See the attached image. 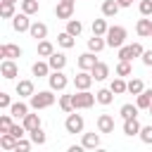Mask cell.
<instances>
[{"instance_id":"cell-47","label":"cell","mask_w":152,"mask_h":152,"mask_svg":"<svg viewBox=\"0 0 152 152\" xmlns=\"http://www.w3.org/2000/svg\"><path fill=\"white\" fill-rule=\"evenodd\" d=\"M140 59H142V64H145V66H152V50H145Z\"/></svg>"},{"instance_id":"cell-40","label":"cell","mask_w":152,"mask_h":152,"mask_svg":"<svg viewBox=\"0 0 152 152\" xmlns=\"http://www.w3.org/2000/svg\"><path fill=\"white\" fill-rule=\"evenodd\" d=\"M59 109L62 112H74V102H71V95H59Z\"/></svg>"},{"instance_id":"cell-38","label":"cell","mask_w":152,"mask_h":152,"mask_svg":"<svg viewBox=\"0 0 152 152\" xmlns=\"http://www.w3.org/2000/svg\"><path fill=\"white\" fill-rule=\"evenodd\" d=\"M142 90H145V83H142L140 78H131V81H128V93H131V95H140Z\"/></svg>"},{"instance_id":"cell-13","label":"cell","mask_w":152,"mask_h":152,"mask_svg":"<svg viewBox=\"0 0 152 152\" xmlns=\"http://www.w3.org/2000/svg\"><path fill=\"white\" fill-rule=\"evenodd\" d=\"M55 17H57V19H64V21H66V19H71V17H74V5H69V2H62V0H59V2H57V7H55Z\"/></svg>"},{"instance_id":"cell-15","label":"cell","mask_w":152,"mask_h":152,"mask_svg":"<svg viewBox=\"0 0 152 152\" xmlns=\"http://www.w3.org/2000/svg\"><path fill=\"white\" fill-rule=\"evenodd\" d=\"M135 33H138L140 38H150V33H152V19H150V17L138 19V24H135Z\"/></svg>"},{"instance_id":"cell-23","label":"cell","mask_w":152,"mask_h":152,"mask_svg":"<svg viewBox=\"0 0 152 152\" xmlns=\"http://www.w3.org/2000/svg\"><path fill=\"white\" fill-rule=\"evenodd\" d=\"M100 10H102V17H116V12L121 10V5L116 0H104Z\"/></svg>"},{"instance_id":"cell-37","label":"cell","mask_w":152,"mask_h":152,"mask_svg":"<svg viewBox=\"0 0 152 152\" xmlns=\"http://www.w3.org/2000/svg\"><path fill=\"white\" fill-rule=\"evenodd\" d=\"M133 74V66H131V62H126V59H119V64H116V76H131Z\"/></svg>"},{"instance_id":"cell-2","label":"cell","mask_w":152,"mask_h":152,"mask_svg":"<svg viewBox=\"0 0 152 152\" xmlns=\"http://www.w3.org/2000/svg\"><path fill=\"white\" fill-rule=\"evenodd\" d=\"M71 102H74V112L76 109H90L97 102V95H93L90 90H76L71 95Z\"/></svg>"},{"instance_id":"cell-1","label":"cell","mask_w":152,"mask_h":152,"mask_svg":"<svg viewBox=\"0 0 152 152\" xmlns=\"http://www.w3.org/2000/svg\"><path fill=\"white\" fill-rule=\"evenodd\" d=\"M28 100H31V109L38 112V109H48V107H52L57 97H55V90L50 88V90H38V93H33Z\"/></svg>"},{"instance_id":"cell-45","label":"cell","mask_w":152,"mask_h":152,"mask_svg":"<svg viewBox=\"0 0 152 152\" xmlns=\"http://www.w3.org/2000/svg\"><path fill=\"white\" fill-rule=\"evenodd\" d=\"M31 145H33V142H28V140L19 138V140H17V147H14V152H28V150H31Z\"/></svg>"},{"instance_id":"cell-3","label":"cell","mask_w":152,"mask_h":152,"mask_svg":"<svg viewBox=\"0 0 152 152\" xmlns=\"http://www.w3.org/2000/svg\"><path fill=\"white\" fill-rule=\"evenodd\" d=\"M107 48H121L124 43H126V28L124 26H109L107 28Z\"/></svg>"},{"instance_id":"cell-21","label":"cell","mask_w":152,"mask_h":152,"mask_svg":"<svg viewBox=\"0 0 152 152\" xmlns=\"http://www.w3.org/2000/svg\"><path fill=\"white\" fill-rule=\"evenodd\" d=\"M28 107H31V104H26V102H21V100H19V102H12L10 114H12L14 119H24V116L28 114Z\"/></svg>"},{"instance_id":"cell-26","label":"cell","mask_w":152,"mask_h":152,"mask_svg":"<svg viewBox=\"0 0 152 152\" xmlns=\"http://www.w3.org/2000/svg\"><path fill=\"white\" fill-rule=\"evenodd\" d=\"M109 88H112L114 95H124V93H128V83L124 81V76H116V78L109 83Z\"/></svg>"},{"instance_id":"cell-52","label":"cell","mask_w":152,"mask_h":152,"mask_svg":"<svg viewBox=\"0 0 152 152\" xmlns=\"http://www.w3.org/2000/svg\"><path fill=\"white\" fill-rule=\"evenodd\" d=\"M150 38H152V33H150Z\"/></svg>"},{"instance_id":"cell-43","label":"cell","mask_w":152,"mask_h":152,"mask_svg":"<svg viewBox=\"0 0 152 152\" xmlns=\"http://www.w3.org/2000/svg\"><path fill=\"white\" fill-rule=\"evenodd\" d=\"M10 133L14 135V138H24L28 131H26V126L24 124H12V128H10Z\"/></svg>"},{"instance_id":"cell-50","label":"cell","mask_w":152,"mask_h":152,"mask_svg":"<svg viewBox=\"0 0 152 152\" xmlns=\"http://www.w3.org/2000/svg\"><path fill=\"white\" fill-rule=\"evenodd\" d=\"M2 2H12V5H14V2H17V0H2Z\"/></svg>"},{"instance_id":"cell-8","label":"cell","mask_w":152,"mask_h":152,"mask_svg":"<svg viewBox=\"0 0 152 152\" xmlns=\"http://www.w3.org/2000/svg\"><path fill=\"white\" fill-rule=\"evenodd\" d=\"M93 74L90 71H86V69H81L76 76H74V86H76V90H88L90 86H93Z\"/></svg>"},{"instance_id":"cell-35","label":"cell","mask_w":152,"mask_h":152,"mask_svg":"<svg viewBox=\"0 0 152 152\" xmlns=\"http://www.w3.org/2000/svg\"><path fill=\"white\" fill-rule=\"evenodd\" d=\"M66 31H69L71 36H81V31H83V24H81L78 19H66Z\"/></svg>"},{"instance_id":"cell-9","label":"cell","mask_w":152,"mask_h":152,"mask_svg":"<svg viewBox=\"0 0 152 152\" xmlns=\"http://www.w3.org/2000/svg\"><path fill=\"white\" fill-rule=\"evenodd\" d=\"M17 74H19L17 62H14V59H2V64H0V76H2V78H7V81H12Z\"/></svg>"},{"instance_id":"cell-36","label":"cell","mask_w":152,"mask_h":152,"mask_svg":"<svg viewBox=\"0 0 152 152\" xmlns=\"http://www.w3.org/2000/svg\"><path fill=\"white\" fill-rule=\"evenodd\" d=\"M107 21L104 19H93V33L95 36H107Z\"/></svg>"},{"instance_id":"cell-33","label":"cell","mask_w":152,"mask_h":152,"mask_svg":"<svg viewBox=\"0 0 152 152\" xmlns=\"http://www.w3.org/2000/svg\"><path fill=\"white\" fill-rule=\"evenodd\" d=\"M38 7H40V0H21V12H26L28 17L36 14Z\"/></svg>"},{"instance_id":"cell-44","label":"cell","mask_w":152,"mask_h":152,"mask_svg":"<svg viewBox=\"0 0 152 152\" xmlns=\"http://www.w3.org/2000/svg\"><path fill=\"white\" fill-rule=\"evenodd\" d=\"M140 140L145 145H152V126H142L140 128Z\"/></svg>"},{"instance_id":"cell-32","label":"cell","mask_w":152,"mask_h":152,"mask_svg":"<svg viewBox=\"0 0 152 152\" xmlns=\"http://www.w3.org/2000/svg\"><path fill=\"white\" fill-rule=\"evenodd\" d=\"M17 140H19V138H14L12 133H2V135H0V147H2V150H14V147H17Z\"/></svg>"},{"instance_id":"cell-22","label":"cell","mask_w":152,"mask_h":152,"mask_svg":"<svg viewBox=\"0 0 152 152\" xmlns=\"http://www.w3.org/2000/svg\"><path fill=\"white\" fill-rule=\"evenodd\" d=\"M81 145H83L86 150H97V147H100V133H83Z\"/></svg>"},{"instance_id":"cell-28","label":"cell","mask_w":152,"mask_h":152,"mask_svg":"<svg viewBox=\"0 0 152 152\" xmlns=\"http://www.w3.org/2000/svg\"><path fill=\"white\" fill-rule=\"evenodd\" d=\"M21 124L26 126V131H36V128H40V116H38V114H31V112H28V114H26V116L21 119Z\"/></svg>"},{"instance_id":"cell-51","label":"cell","mask_w":152,"mask_h":152,"mask_svg":"<svg viewBox=\"0 0 152 152\" xmlns=\"http://www.w3.org/2000/svg\"><path fill=\"white\" fill-rule=\"evenodd\" d=\"M150 114H152V104H150Z\"/></svg>"},{"instance_id":"cell-7","label":"cell","mask_w":152,"mask_h":152,"mask_svg":"<svg viewBox=\"0 0 152 152\" xmlns=\"http://www.w3.org/2000/svg\"><path fill=\"white\" fill-rule=\"evenodd\" d=\"M12 28H14L17 33L28 31V28H31V19H28V14H26V12H17V14L12 17Z\"/></svg>"},{"instance_id":"cell-31","label":"cell","mask_w":152,"mask_h":152,"mask_svg":"<svg viewBox=\"0 0 152 152\" xmlns=\"http://www.w3.org/2000/svg\"><path fill=\"white\" fill-rule=\"evenodd\" d=\"M52 52H55V45L50 40H45V38L38 40V57H50Z\"/></svg>"},{"instance_id":"cell-42","label":"cell","mask_w":152,"mask_h":152,"mask_svg":"<svg viewBox=\"0 0 152 152\" xmlns=\"http://www.w3.org/2000/svg\"><path fill=\"white\" fill-rule=\"evenodd\" d=\"M138 10L142 17H152V0H140L138 2Z\"/></svg>"},{"instance_id":"cell-20","label":"cell","mask_w":152,"mask_h":152,"mask_svg":"<svg viewBox=\"0 0 152 152\" xmlns=\"http://www.w3.org/2000/svg\"><path fill=\"white\" fill-rule=\"evenodd\" d=\"M33 93H36V90H33V81L24 78V81L17 83V95H19V97H31Z\"/></svg>"},{"instance_id":"cell-11","label":"cell","mask_w":152,"mask_h":152,"mask_svg":"<svg viewBox=\"0 0 152 152\" xmlns=\"http://www.w3.org/2000/svg\"><path fill=\"white\" fill-rule=\"evenodd\" d=\"M48 64H50L52 71H62V69L66 66V55H64V52H52V55L48 57Z\"/></svg>"},{"instance_id":"cell-48","label":"cell","mask_w":152,"mask_h":152,"mask_svg":"<svg viewBox=\"0 0 152 152\" xmlns=\"http://www.w3.org/2000/svg\"><path fill=\"white\" fill-rule=\"evenodd\" d=\"M116 2H119V5H121V7H131V5H133V2H135V0H116Z\"/></svg>"},{"instance_id":"cell-6","label":"cell","mask_w":152,"mask_h":152,"mask_svg":"<svg viewBox=\"0 0 152 152\" xmlns=\"http://www.w3.org/2000/svg\"><path fill=\"white\" fill-rule=\"evenodd\" d=\"M48 83H50V88H52L55 93H62V90L69 86V78H66L62 71H50V76H48Z\"/></svg>"},{"instance_id":"cell-17","label":"cell","mask_w":152,"mask_h":152,"mask_svg":"<svg viewBox=\"0 0 152 152\" xmlns=\"http://www.w3.org/2000/svg\"><path fill=\"white\" fill-rule=\"evenodd\" d=\"M28 36H31V38H36V40H43V38L48 36V26H45L43 21H33V24H31V28H28Z\"/></svg>"},{"instance_id":"cell-41","label":"cell","mask_w":152,"mask_h":152,"mask_svg":"<svg viewBox=\"0 0 152 152\" xmlns=\"http://www.w3.org/2000/svg\"><path fill=\"white\" fill-rule=\"evenodd\" d=\"M12 119H14L12 114H2V116H0V133H10V128H12V124H14Z\"/></svg>"},{"instance_id":"cell-30","label":"cell","mask_w":152,"mask_h":152,"mask_svg":"<svg viewBox=\"0 0 152 152\" xmlns=\"http://www.w3.org/2000/svg\"><path fill=\"white\" fill-rule=\"evenodd\" d=\"M95 95H97V102H100V104H104V107L114 102V93H112V88H102V90H97Z\"/></svg>"},{"instance_id":"cell-46","label":"cell","mask_w":152,"mask_h":152,"mask_svg":"<svg viewBox=\"0 0 152 152\" xmlns=\"http://www.w3.org/2000/svg\"><path fill=\"white\" fill-rule=\"evenodd\" d=\"M12 107V97L7 93H0V109H10Z\"/></svg>"},{"instance_id":"cell-4","label":"cell","mask_w":152,"mask_h":152,"mask_svg":"<svg viewBox=\"0 0 152 152\" xmlns=\"http://www.w3.org/2000/svg\"><path fill=\"white\" fill-rule=\"evenodd\" d=\"M83 126H86V121H83V116L81 114H74V112H69L66 114V121H64V128H66V133H83Z\"/></svg>"},{"instance_id":"cell-25","label":"cell","mask_w":152,"mask_h":152,"mask_svg":"<svg viewBox=\"0 0 152 152\" xmlns=\"http://www.w3.org/2000/svg\"><path fill=\"white\" fill-rule=\"evenodd\" d=\"M90 74H93V78H95V81H104V78L109 76V66H107L104 62H97V64L90 69Z\"/></svg>"},{"instance_id":"cell-12","label":"cell","mask_w":152,"mask_h":152,"mask_svg":"<svg viewBox=\"0 0 152 152\" xmlns=\"http://www.w3.org/2000/svg\"><path fill=\"white\" fill-rule=\"evenodd\" d=\"M140 121H138V116H133V119H124V135H128V138H133V135H140Z\"/></svg>"},{"instance_id":"cell-18","label":"cell","mask_w":152,"mask_h":152,"mask_svg":"<svg viewBox=\"0 0 152 152\" xmlns=\"http://www.w3.org/2000/svg\"><path fill=\"white\" fill-rule=\"evenodd\" d=\"M107 48V38L104 36H95L93 33V38H88V50L90 52H102Z\"/></svg>"},{"instance_id":"cell-34","label":"cell","mask_w":152,"mask_h":152,"mask_svg":"<svg viewBox=\"0 0 152 152\" xmlns=\"http://www.w3.org/2000/svg\"><path fill=\"white\" fill-rule=\"evenodd\" d=\"M28 135H31V142H33V145H45V140H48V135H45V131H43V128L28 131Z\"/></svg>"},{"instance_id":"cell-14","label":"cell","mask_w":152,"mask_h":152,"mask_svg":"<svg viewBox=\"0 0 152 152\" xmlns=\"http://www.w3.org/2000/svg\"><path fill=\"white\" fill-rule=\"evenodd\" d=\"M97 131H100V133H114V116L100 114V116H97Z\"/></svg>"},{"instance_id":"cell-16","label":"cell","mask_w":152,"mask_h":152,"mask_svg":"<svg viewBox=\"0 0 152 152\" xmlns=\"http://www.w3.org/2000/svg\"><path fill=\"white\" fill-rule=\"evenodd\" d=\"M97 64V57H95V52H83L81 57H78V69H86V71H90L93 66Z\"/></svg>"},{"instance_id":"cell-27","label":"cell","mask_w":152,"mask_h":152,"mask_svg":"<svg viewBox=\"0 0 152 152\" xmlns=\"http://www.w3.org/2000/svg\"><path fill=\"white\" fill-rule=\"evenodd\" d=\"M138 112H140V107H138V104H131V102L121 104V109H119L121 119H133V116H138Z\"/></svg>"},{"instance_id":"cell-24","label":"cell","mask_w":152,"mask_h":152,"mask_svg":"<svg viewBox=\"0 0 152 152\" xmlns=\"http://www.w3.org/2000/svg\"><path fill=\"white\" fill-rule=\"evenodd\" d=\"M57 45H59V48H64V50H69V48H74V45H76V36H71L69 31H62V33L57 36Z\"/></svg>"},{"instance_id":"cell-10","label":"cell","mask_w":152,"mask_h":152,"mask_svg":"<svg viewBox=\"0 0 152 152\" xmlns=\"http://www.w3.org/2000/svg\"><path fill=\"white\" fill-rule=\"evenodd\" d=\"M0 57L2 59H17V57H21V48L14 45V43H2L0 45Z\"/></svg>"},{"instance_id":"cell-49","label":"cell","mask_w":152,"mask_h":152,"mask_svg":"<svg viewBox=\"0 0 152 152\" xmlns=\"http://www.w3.org/2000/svg\"><path fill=\"white\" fill-rule=\"evenodd\" d=\"M62 2H69V5H74V2H76V0H62Z\"/></svg>"},{"instance_id":"cell-39","label":"cell","mask_w":152,"mask_h":152,"mask_svg":"<svg viewBox=\"0 0 152 152\" xmlns=\"http://www.w3.org/2000/svg\"><path fill=\"white\" fill-rule=\"evenodd\" d=\"M14 14H17V12H14V5H12V2H2V5H0V17H2V19H12Z\"/></svg>"},{"instance_id":"cell-29","label":"cell","mask_w":152,"mask_h":152,"mask_svg":"<svg viewBox=\"0 0 152 152\" xmlns=\"http://www.w3.org/2000/svg\"><path fill=\"white\" fill-rule=\"evenodd\" d=\"M135 104H138L140 109H150V104H152V88H150V90L145 88V90H142V93L138 95V100H135Z\"/></svg>"},{"instance_id":"cell-19","label":"cell","mask_w":152,"mask_h":152,"mask_svg":"<svg viewBox=\"0 0 152 152\" xmlns=\"http://www.w3.org/2000/svg\"><path fill=\"white\" fill-rule=\"evenodd\" d=\"M50 71H52V69H50V64H48V62H40V59H38V62H33V64H31V74H33V76H38V78L50 76Z\"/></svg>"},{"instance_id":"cell-5","label":"cell","mask_w":152,"mask_h":152,"mask_svg":"<svg viewBox=\"0 0 152 152\" xmlns=\"http://www.w3.org/2000/svg\"><path fill=\"white\" fill-rule=\"evenodd\" d=\"M142 45L140 43H133V45H121L119 48V59H126V62H131V59H135V57H142Z\"/></svg>"}]
</instances>
